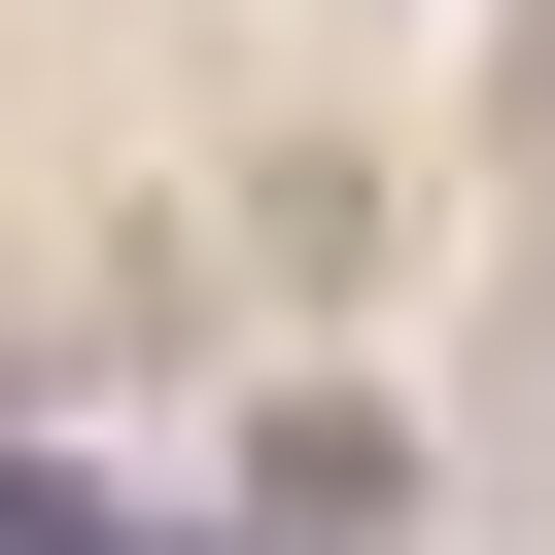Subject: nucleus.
<instances>
[{
  "instance_id": "1",
  "label": "nucleus",
  "mask_w": 555,
  "mask_h": 555,
  "mask_svg": "<svg viewBox=\"0 0 555 555\" xmlns=\"http://www.w3.org/2000/svg\"><path fill=\"white\" fill-rule=\"evenodd\" d=\"M382 520H416V416H347V382L243 416V555H382Z\"/></svg>"
},
{
  "instance_id": "2",
  "label": "nucleus",
  "mask_w": 555,
  "mask_h": 555,
  "mask_svg": "<svg viewBox=\"0 0 555 555\" xmlns=\"http://www.w3.org/2000/svg\"><path fill=\"white\" fill-rule=\"evenodd\" d=\"M0 555H139V520H104V486H69L35 416H0Z\"/></svg>"
}]
</instances>
